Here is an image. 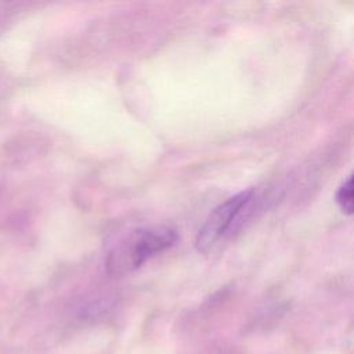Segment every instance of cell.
Here are the masks:
<instances>
[{
  "label": "cell",
  "instance_id": "obj_1",
  "mask_svg": "<svg viewBox=\"0 0 354 354\" xmlns=\"http://www.w3.org/2000/svg\"><path fill=\"white\" fill-rule=\"evenodd\" d=\"M177 241V232L165 225H156L133 232L108 256L106 268L111 274H124L138 268L148 257L166 250Z\"/></svg>",
  "mask_w": 354,
  "mask_h": 354
},
{
  "label": "cell",
  "instance_id": "obj_3",
  "mask_svg": "<svg viewBox=\"0 0 354 354\" xmlns=\"http://www.w3.org/2000/svg\"><path fill=\"white\" fill-rule=\"evenodd\" d=\"M335 199L343 213H347V214L354 213V171L339 187V189L336 191Z\"/></svg>",
  "mask_w": 354,
  "mask_h": 354
},
{
  "label": "cell",
  "instance_id": "obj_2",
  "mask_svg": "<svg viewBox=\"0 0 354 354\" xmlns=\"http://www.w3.org/2000/svg\"><path fill=\"white\" fill-rule=\"evenodd\" d=\"M253 201V189H246L218 205L201 227L195 239L196 249L206 253L220 239L236 232L249 217Z\"/></svg>",
  "mask_w": 354,
  "mask_h": 354
}]
</instances>
